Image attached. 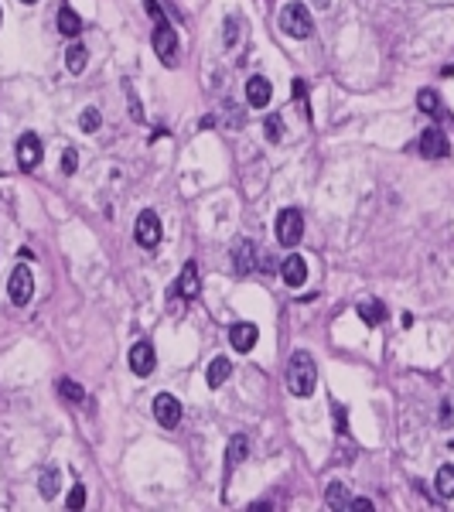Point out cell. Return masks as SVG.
<instances>
[{"label": "cell", "mask_w": 454, "mask_h": 512, "mask_svg": "<svg viewBox=\"0 0 454 512\" xmlns=\"http://www.w3.org/2000/svg\"><path fill=\"white\" fill-rule=\"evenodd\" d=\"M144 7H147V14H151V21H154V51H158V58L165 62V65H174V58H178V31H174V24L167 21L165 7L158 3V0H144Z\"/></svg>", "instance_id": "6da1fadb"}, {"label": "cell", "mask_w": 454, "mask_h": 512, "mask_svg": "<svg viewBox=\"0 0 454 512\" xmlns=\"http://www.w3.org/2000/svg\"><path fill=\"white\" fill-rule=\"evenodd\" d=\"M318 386V369H314V358L308 352H294L287 358V390L294 396H311Z\"/></svg>", "instance_id": "7a4b0ae2"}, {"label": "cell", "mask_w": 454, "mask_h": 512, "mask_svg": "<svg viewBox=\"0 0 454 512\" xmlns=\"http://www.w3.org/2000/svg\"><path fill=\"white\" fill-rule=\"evenodd\" d=\"M280 31L290 35V38H297V41H308L314 35L311 10H308L304 3H297V0H287V3L280 7Z\"/></svg>", "instance_id": "3957f363"}, {"label": "cell", "mask_w": 454, "mask_h": 512, "mask_svg": "<svg viewBox=\"0 0 454 512\" xmlns=\"http://www.w3.org/2000/svg\"><path fill=\"white\" fill-rule=\"evenodd\" d=\"M301 236H304V215L297 208H284L277 215V239H280V246L294 249L301 242Z\"/></svg>", "instance_id": "277c9868"}, {"label": "cell", "mask_w": 454, "mask_h": 512, "mask_svg": "<svg viewBox=\"0 0 454 512\" xmlns=\"http://www.w3.org/2000/svg\"><path fill=\"white\" fill-rule=\"evenodd\" d=\"M133 236H137V242H140L144 249H154V246L161 242V219H158V212H154V208H144V212L137 215Z\"/></svg>", "instance_id": "5b68a950"}, {"label": "cell", "mask_w": 454, "mask_h": 512, "mask_svg": "<svg viewBox=\"0 0 454 512\" xmlns=\"http://www.w3.org/2000/svg\"><path fill=\"white\" fill-rule=\"evenodd\" d=\"M7 294H10V301L17 304V308H24L28 301H31V294H35V276L31 270L21 263V267H14V274L7 280Z\"/></svg>", "instance_id": "8992f818"}, {"label": "cell", "mask_w": 454, "mask_h": 512, "mask_svg": "<svg viewBox=\"0 0 454 512\" xmlns=\"http://www.w3.org/2000/svg\"><path fill=\"white\" fill-rule=\"evenodd\" d=\"M420 154L430 160H441L451 154V144H448V133L444 130H437V126H427L423 133H420Z\"/></svg>", "instance_id": "52a82bcc"}, {"label": "cell", "mask_w": 454, "mask_h": 512, "mask_svg": "<svg viewBox=\"0 0 454 512\" xmlns=\"http://www.w3.org/2000/svg\"><path fill=\"white\" fill-rule=\"evenodd\" d=\"M154 420L161 424V427H178L181 424V403L174 399L171 393H158L154 396Z\"/></svg>", "instance_id": "ba28073f"}, {"label": "cell", "mask_w": 454, "mask_h": 512, "mask_svg": "<svg viewBox=\"0 0 454 512\" xmlns=\"http://www.w3.org/2000/svg\"><path fill=\"white\" fill-rule=\"evenodd\" d=\"M42 158H44L42 140H38L35 133H24V137L17 140V164H21L24 171H35V167L42 164Z\"/></svg>", "instance_id": "9c48e42d"}, {"label": "cell", "mask_w": 454, "mask_h": 512, "mask_svg": "<svg viewBox=\"0 0 454 512\" xmlns=\"http://www.w3.org/2000/svg\"><path fill=\"white\" fill-rule=\"evenodd\" d=\"M154 365H158V355H154L151 342H137L130 349V369H133V376H151Z\"/></svg>", "instance_id": "30bf717a"}, {"label": "cell", "mask_w": 454, "mask_h": 512, "mask_svg": "<svg viewBox=\"0 0 454 512\" xmlns=\"http://www.w3.org/2000/svg\"><path fill=\"white\" fill-rule=\"evenodd\" d=\"M233 267H236V276H249L256 270V246L249 239L233 242Z\"/></svg>", "instance_id": "8fae6325"}, {"label": "cell", "mask_w": 454, "mask_h": 512, "mask_svg": "<svg viewBox=\"0 0 454 512\" xmlns=\"http://www.w3.org/2000/svg\"><path fill=\"white\" fill-rule=\"evenodd\" d=\"M256 338H260V328H256L253 321H239V324H233V331H229V345H233L236 352H253V349H256Z\"/></svg>", "instance_id": "7c38bea8"}, {"label": "cell", "mask_w": 454, "mask_h": 512, "mask_svg": "<svg viewBox=\"0 0 454 512\" xmlns=\"http://www.w3.org/2000/svg\"><path fill=\"white\" fill-rule=\"evenodd\" d=\"M280 280L287 283V287H304V280H308V263H304V256H297V253H290L287 260L280 263Z\"/></svg>", "instance_id": "4fadbf2b"}, {"label": "cell", "mask_w": 454, "mask_h": 512, "mask_svg": "<svg viewBox=\"0 0 454 512\" xmlns=\"http://www.w3.org/2000/svg\"><path fill=\"white\" fill-rule=\"evenodd\" d=\"M199 290H202V280H199V263L195 260H188L185 267H181V274H178V294L181 297H199Z\"/></svg>", "instance_id": "5bb4252c"}, {"label": "cell", "mask_w": 454, "mask_h": 512, "mask_svg": "<svg viewBox=\"0 0 454 512\" xmlns=\"http://www.w3.org/2000/svg\"><path fill=\"white\" fill-rule=\"evenodd\" d=\"M246 99H249V106H256V110L270 106V99H274V85L263 79V76H253V79L246 82Z\"/></svg>", "instance_id": "9a60e30c"}, {"label": "cell", "mask_w": 454, "mask_h": 512, "mask_svg": "<svg viewBox=\"0 0 454 512\" xmlns=\"http://www.w3.org/2000/svg\"><path fill=\"white\" fill-rule=\"evenodd\" d=\"M229 376H233V362H229L226 355H219V358H212V362H208V372H205L208 390H219Z\"/></svg>", "instance_id": "2e32d148"}, {"label": "cell", "mask_w": 454, "mask_h": 512, "mask_svg": "<svg viewBox=\"0 0 454 512\" xmlns=\"http://www.w3.org/2000/svg\"><path fill=\"white\" fill-rule=\"evenodd\" d=\"M58 31H62L65 38H76V35L83 31V17H79L69 3H62V7H58Z\"/></svg>", "instance_id": "e0dca14e"}, {"label": "cell", "mask_w": 454, "mask_h": 512, "mask_svg": "<svg viewBox=\"0 0 454 512\" xmlns=\"http://www.w3.org/2000/svg\"><path fill=\"white\" fill-rule=\"evenodd\" d=\"M85 62H89V48H85L83 41H72L69 51H65V69H69L72 76H79L85 69Z\"/></svg>", "instance_id": "ac0fdd59"}, {"label": "cell", "mask_w": 454, "mask_h": 512, "mask_svg": "<svg viewBox=\"0 0 454 512\" xmlns=\"http://www.w3.org/2000/svg\"><path fill=\"white\" fill-rule=\"evenodd\" d=\"M348 502H352V492H348L342 481H331L328 492H325V506L338 512V509H348Z\"/></svg>", "instance_id": "d6986e66"}, {"label": "cell", "mask_w": 454, "mask_h": 512, "mask_svg": "<svg viewBox=\"0 0 454 512\" xmlns=\"http://www.w3.org/2000/svg\"><path fill=\"white\" fill-rule=\"evenodd\" d=\"M246 451H249V440L243 433H236V437L229 440V447H226V468H236V465L246 458Z\"/></svg>", "instance_id": "ffe728a7"}, {"label": "cell", "mask_w": 454, "mask_h": 512, "mask_svg": "<svg viewBox=\"0 0 454 512\" xmlns=\"http://www.w3.org/2000/svg\"><path fill=\"white\" fill-rule=\"evenodd\" d=\"M58 485H62V472H58V468H44L42 478H38L42 499H55V495H58Z\"/></svg>", "instance_id": "44dd1931"}, {"label": "cell", "mask_w": 454, "mask_h": 512, "mask_svg": "<svg viewBox=\"0 0 454 512\" xmlns=\"http://www.w3.org/2000/svg\"><path fill=\"white\" fill-rule=\"evenodd\" d=\"M359 317H362L366 324H382V321H386V308H382L379 301H362V304H359Z\"/></svg>", "instance_id": "7402d4cb"}, {"label": "cell", "mask_w": 454, "mask_h": 512, "mask_svg": "<svg viewBox=\"0 0 454 512\" xmlns=\"http://www.w3.org/2000/svg\"><path fill=\"white\" fill-rule=\"evenodd\" d=\"M437 495H444V499H454V465H444V468H437Z\"/></svg>", "instance_id": "603a6c76"}, {"label": "cell", "mask_w": 454, "mask_h": 512, "mask_svg": "<svg viewBox=\"0 0 454 512\" xmlns=\"http://www.w3.org/2000/svg\"><path fill=\"white\" fill-rule=\"evenodd\" d=\"M417 106H420L423 113H441V99H437L434 89H420V92H417Z\"/></svg>", "instance_id": "cb8c5ba5"}, {"label": "cell", "mask_w": 454, "mask_h": 512, "mask_svg": "<svg viewBox=\"0 0 454 512\" xmlns=\"http://www.w3.org/2000/svg\"><path fill=\"white\" fill-rule=\"evenodd\" d=\"M267 140L270 144H280L284 140V119H280V113H270L267 117Z\"/></svg>", "instance_id": "d4e9b609"}, {"label": "cell", "mask_w": 454, "mask_h": 512, "mask_svg": "<svg viewBox=\"0 0 454 512\" xmlns=\"http://www.w3.org/2000/svg\"><path fill=\"white\" fill-rule=\"evenodd\" d=\"M99 123H103V117H99V110H83V117H79V126H83L85 133H96L99 130Z\"/></svg>", "instance_id": "484cf974"}, {"label": "cell", "mask_w": 454, "mask_h": 512, "mask_svg": "<svg viewBox=\"0 0 454 512\" xmlns=\"http://www.w3.org/2000/svg\"><path fill=\"white\" fill-rule=\"evenodd\" d=\"M58 390H62L65 399H72V403H83V399H85L83 386H79V383H72V379H62V383H58Z\"/></svg>", "instance_id": "4316f807"}, {"label": "cell", "mask_w": 454, "mask_h": 512, "mask_svg": "<svg viewBox=\"0 0 454 512\" xmlns=\"http://www.w3.org/2000/svg\"><path fill=\"white\" fill-rule=\"evenodd\" d=\"M76 167H79V151H76V147H65V154H62V171H65V174H76Z\"/></svg>", "instance_id": "83f0119b"}, {"label": "cell", "mask_w": 454, "mask_h": 512, "mask_svg": "<svg viewBox=\"0 0 454 512\" xmlns=\"http://www.w3.org/2000/svg\"><path fill=\"white\" fill-rule=\"evenodd\" d=\"M65 506H69V509H83V506H85V485H76V488L69 492Z\"/></svg>", "instance_id": "f1b7e54d"}, {"label": "cell", "mask_w": 454, "mask_h": 512, "mask_svg": "<svg viewBox=\"0 0 454 512\" xmlns=\"http://www.w3.org/2000/svg\"><path fill=\"white\" fill-rule=\"evenodd\" d=\"M294 96H297V103L304 106V117L311 119V110H308V82H304V79L294 82Z\"/></svg>", "instance_id": "f546056e"}, {"label": "cell", "mask_w": 454, "mask_h": 512, "mask_svg": "<svg viewBox=\"0 0 454 512\" xmlns=\"http://www.w3.org/2000/svg\"><path fill=\"white\" fill-rule=\"evenodd\" d=\"M348 509H355V512H369V509H372V502H369V499H352V502H348Z\"/></svg>", "instance_id": "4dcf8cb0"}, {"label": "cell", "mask_w": 454, "mask_h": 512, "mask_svg": "<svg viewBox=\"0 0 454 512\" xmlns=\"http://www.w3.org/2000/svg\"><path fill=\"white\" fill-rule=\"evenodd\" d=\"M335 417H338V431H345V410L335 403Z\"/></svg>", "instance_id": "1f68e13d"}, {"label": "cell", "mask_w": 454, "mask_h": 512, "mask_svg": "<svg viewBox=\"0 0 454 512\" xmlns=\"http://www.w3.org/2000/svg\"><path fill=\"white\" fill-rule=\"evenodd\" d=\"M444 76H454V65H448V69H444Z\"/></svg>", "instance_id": "d6a6232c"}, {"label": "cell", "mask_w": 454, "mask_h": 512, "mask_svg": "<svg viewBox=\"0 0 454 512\" xmlns=\"http://www.w3.org/2000/svg\"><path fill=\"white\" fill-rule=\"evenodd\" d=\"M328 3H331V0H318V7H328Z\"/></svg>", "instance_id": "836d02e7"}, {"label": "cell", "mask_w": 454, "mask_h": 512, "mask_svg": "<svg viewBox=\"0 0 454 512\" xmlns=\"http://www.w3.org/2000/svg\"><path fill=\"white\" fill-rule=\"evenodd\" d=\"M21 3H35V0H21Z\"/></svg>", "instance_id": "e575fe53"}, {"label": "cell", "mask_w": 454, "mask_h": 512, "mask_svg": "<svg viewBox=\"0 0 454 512\" xmlns=\"http://www.w3.org/2000/svg\"><path fill=\"white\" fill-rule=\"evenodd\" d=\"M0 21H3V14H0Z\"/></svg>", "instance_id": "d590c367"}]
</instances>
